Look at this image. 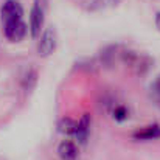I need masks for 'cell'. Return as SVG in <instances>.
<instances>
[{"instance_id": "cell-1", "label": "cell", "mask_w": 160, "mask_h": 160, "mask_svg": "<svg viewBox=\"0 0 160 160\" xmlns=\"http://www.w3.org/2000/svg\"><path fill=\"white\" fill-rule=\"evenodd\" d=\"M120 59L135 75H145L152 67V59L148 54L140 53V52H134V50H124V52H121Z\"/></svg>"}, {"instance_id": "cell-2", "label": "cell", "mask_w": 160, "mask_h": 160, "mask_svg": "<svg viewBox=\"0 0 160 160\" xmlns=\"http://www.w3.org/2000/svg\"><path fill=\"white\" fill-rule=\"evenodd\" d=\"M45 11H47V0H34L30 11V34L34 39L42 34L41 31L45 22Z\"/></svg>"}, {"instance_id": "cell-3", "label": "cell", "mask_w": 160, "mask_h": 160, "mask_svg": "<svg viewBox=\"0 0 160 160\" xmlns=\"http://www.w3.org/2000/svg\"><path fill=\"white\" fill-rule=\"evenodd\" d=\"M56 44H58V36L53 28H45L42 31V34L39 36L38 41V53L42 58H47L56 50Z\"/></svg>"}, {"instance_id": "cell-4", "label": "cell", "mask_w": 160, "mask_h": 160, "mask_svg": "<svg viewBox=\"0 0 160 160\" xmlns=\"http://www.w3.org/2000/svg\"><path fill=\"white\" fill-rule=\"evenodd\" d=\"M28 30H30V27L23 22V19L3 23L5 38H6L8 41H11V42H19V41H22V39L27 36Z\"/></svg>"}, {"instance_id": "cell-5", "label": "cell", "mask_w": 160, "mask_h": 160, "mask_svg": "<svg viewBox=\"0 0 160 160\" xmlns=\"http://www.w3.org/2000/svg\"><path fill=\"white\" fill-rule=\"evenodd\" d=\"M0 16H2V22H12V20H20L23 19V8L20 5V2L17 0H5L2 8H0Z\"/></svg>"}, {"instance_id": "cell-6", "label": "cell", "mask_w": 160, "mask_h": 160, "mask_svg": "<svg viewBox=\"0 0 160 160\" xmlns=\"http://www.w3.org/2000/svg\"><path fill=\"white\" fill-rule=\"evenodd\" d=\"M90 124H92V120H90V115L84 113L79 121H76V128H75V132H73V137L78 143H86L89 135H90Z\"/></svg>"}, {"instance_id": "cell-7", "label": "cell", "mask_w": 160, "mask_h": 160, "mask_svg": "<svg viewBox=\"0 0 160 160\" xmlns=\"http://www.w3.org/2000/svg\"><path fill=\"white\" fill-rule=\"evenodd\" d=\"M58 156L61 160H78L79 159L78 145L72 140H62L58 146Z\"/></svg>"}, {"instance_id": "cell-8", "label": "cell", "mask_w": 160, "mask_h": 160, "mask_svg": "<svg viewBox=\"0 0 160 160\" xmlns=\"http://www.w3.org/2000/svg\"><path fill=\"white\" fill-rule=\"evenodd\" d=\"M132 138L137 142H151V140H157L160 138V126L159 124H149L145 126L138 131H135L132 134Z\"/></svg>"}, {"instance_id": "cell-9", "label": "cell", "mask_w": 160, "mask_h": 160, "mask_svg": "<svg viewBox=\"0 0 160 160\" xmlns=\"http://www.w3.org/2000/svg\"><path fill=\"white\" fill-rule=\"evenodd\" d=\"M117 56H121V53H118V47L117 45H109V47H106L100 53L98 65H101V67H112Z\"/></svg>"}, {"instance_id": "cell-10", "label": "cell", "mask_w": 160, "mask_h": 160, "mask_svg": "<svg viewBox=\"0 0 160 160\" xmlns=\"http://www.w3.org/2000/svg\"><path fill=\"white\" fill-rule=\"evenodd\" d=\"M75 128H76V121H73V120L68 118V117L61 118L59 123H58V131H59L61 134H65V135H73Z\"/></svg>"}, {"instance_id": "cell-11", "label": "cell", "mask_w": 160, "mask_h": 160, "mask_svg": "<svg viewBox=\"0 0 160 160\" xmlns=\"http://www.w3.org/2000/svg\"><path fill=\"white\" fill-rule=\"evenodd\" d=\"M120 2L121 0H92L90 9L92 11H101V9H107V8H113Z\"/></svg>"}, {"instance_id": "cell-12", "label": "cell", "mask_w": 160, "mask_h": 160, "mask_svg": "<svg viewBox=\"0 0 160 160\" xmlns=\"http://www.w3.org/2000/svg\"><path fill=\"white\" fill-rule=\"evenodd\" d=\"M110 113H112V118H113L115 121H118V123L126 121V120L129 118V109L124 106V104H118V106H115Z\"/></svg>"}, {"instance_id": "cell-13", "label": "cell", "mask_w": 160, "mask_h": 160, "mask_svg": "<svg viewBox=\"0 0 160 160\" xmlns=\"http://www.w3.org/2000/svg\"><path fill=\"white\" fill-rule=\"evenodd\" d=\"M36 72L33 70V68H28L27 70V73L23 75V79H22V84H23V87L27 89V90H30L33 86H34V82H36Z\"/></svg>"}, {"instance_id": "cell-14", "label": "cell", "mask_w": 160, "mask_h": 160, "mask_svg": "<svg viewBox=\"0 0 160 160\" xmlns=\"http://www.w3.org/2000/svg\"><path fill=\"white\" fill-rule=\"evenodd\" d=\"M151 100L160 107V75L151 84Z\"/></svg>"}, {"instance_id": "cell-15", "label": "cell", "mask_w": 160, "mask_h": 160, "mask_svg": "<svg viewBox=\"0 0 160 160\" xmlns=\"http://www.w3.org/2000/svg\"><path fill=\"white\" fill-rule=\"evenodd\" d=\"M154 22H156V27H157V30L160 31V12L156 14V19H154Z\"/></svg>"}]
</instances>
